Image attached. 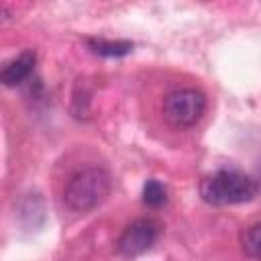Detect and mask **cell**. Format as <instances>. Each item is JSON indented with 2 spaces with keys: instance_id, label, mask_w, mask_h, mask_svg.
I'll return each mask as SVG.
<instances>
[{
  "instance_id": "1",
  "label": "cell",
  "mask_w": 261,
  "mask_h": 261,
  "mask_svg": "<svg viewBox=\"0 0 261 261\" xmlns=\"http://www.w3.org/2000/svg\"><path fill=\"white\" fill-rule=\"evenodd\" d=\"M112 192V177L102 167H86L69 177L63 188V202L71 212L86 214L102 206Z\"/></svg>"
},
{
  "instance_id": "2",
  "label": "cell",
  "mask_w": 261,
  "mask_h": 261,
  "mask_svg": "<svg viewBox=\"0 0 261 261\" xmlns=\"http://www.w3.org/2000/svg\"><path fill=\"white\" fill-rule=\"evenodd\" d=\"M257 192V181L239 169H218L200 181V196L212 206L251 202Z\"/></svg>"
},
{
  "instance_id": "3",
  "label": "cell",
  "mask_w": 261,
  "mask_h": 261,
  "mask_svg": "<svg viewBox=\"0 0 261 261\" xmlns=\"http://www.w3.org/2000/svg\"><path fill=\"white\" fill-rule=\"evenodd\" d=\"M206 112V96L196 88H179L163 98V116L179 128L194 126Z\"/></svg>"
},
{
  "instance_id": "4",
  "label": "cell",
  "mask_w": 261,
  "mask_h": 261,
  "mask_svg": "<svg viewBox=\"0 0 261 261\" xmlns=\"http://www.w3.org/2000/svg\"><path fill=\"white\" fill-rule=\"evenodd\" d=\"M161 224L153 218H135L124 226L116 241V249L124 257H137L149 251L159 239Z\"/></svg>"
},
{
  "instance_id": "5",
  "label": "cell",
  "mask_w": 261,
  "mask_h": 261,
  "mask_svg": "<svg viewBox=\"0 0 261 261\" xmlns=\"http://www.w3.org/2000/svg\"><path fill=\"white\" fill-rule=\"evenodd\" d=\"M35 61H37V55L35 51L27 49L22 53H18L16 57H12L10 61L4 63L2 71H0V80L6 88H14L18 84H22L35 69Z\"/></svg>"
},
{
  "instance_id": "6",
  "label": "cell",
  "mask_w": 261,
  "mask_h": 261,
  "mask_svg": "<svg viewBox=\"0 0 261 261\" xmlns=\"http://www.w3.org/2000/svg\"><path fill=\"white\" fill-rule=\"evenodd\" d=\"M88 47L102 57H122L133 51L130 41H106V39H88Z\"/></svg>"
},
{
  "instance_id": "7",
  "label": "cell",
  "mask_w": 261,
  "mask_h": 261,
  "mask_svg": "<svg viewBox=\"0 0 261 261\" xmlns=\"http://www.w3.org/2000/svg\"><path fill=\"white\" fill-rule=\"evenodd\" d=\"M241 245H243V251L249 257L261 261V222H255V224H251L243 230Z\"/></svg>"
},
{
  "instance_id": "8",
  "label": "cell",
  "mask_w": 261,
  "mask_h": 261,
  "mask_svg": "<svg viewBox=\"0 0 261 261\" xmlns=\"http://www.w3.org/2000/svg\"><path fill=\"white\" fill-rule=\"evenodd\" d=\"M167 202V190L157 179H147L143 186V204L149 208H161Z\"/></svg>"
}]
</instances>
